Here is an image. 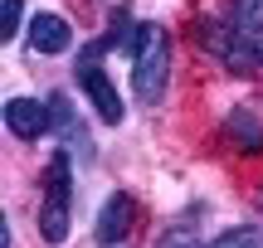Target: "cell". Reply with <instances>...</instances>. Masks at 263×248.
Wrapping results in <instances>:
<instances>
[{
    "instance_id": "cell-1",
    "label": "cell",
    "mask_w": 263,
    "mask_h": 248,
    "mask_svg": "<svg viewBox=\"0 0 263 248\" xmlns=\"http://www.w3.org/2000/svg\"><path fill=\"white\" fill-rule=\"evenodd\" d=\"M132 83H137V102L156 107L166 97V83H171V34L161 25H146V39L141 49L132 54Z\"/></svg>"
},
{
    "instance_id": "cell-2",
    "label": "cell",
    "mask_w": 263,
    "mask_h": 248,
    "mask_svg": "<svg viewBox=\"0 0 263 248\" xmlns=\"http://www.w3.org/2000/svg\"><path fill=\"white\" fill-rule=\"evenodd\" d=\"M68 195H73V185H68V166L59 156L54 175H49V195L39 204V239L44 243H64L68 239Z\"/></svg>"
},
{
    "instance_id": "cell-3",
    "label": "cell",
    "mask_w": 263,
    "mask_h": 248,
    "mask_svg": "<svg viewBox=\"0 0 263 248\" xmlns=\"http://www.w3.org/2000/svg\"><path fill=\"white\" fill-rule=\"evenodd\" d=\"M78 83H83L88 102L98 107V117H103L107 127H117V122H122V97H117V88L107 83V73L98 68V49H88V54L78 58Z\"/></svg>"
},
{
    "instance_id": "cell-4",
    "label": "cell",
    "mask_w": 263,
    "mask_h": 248,
    "mask_svg": "<svg viewBox=\"0 0 263 248\" xmlns=\"http://www.w3.org/2000/svg\"><path fill=\"white\" fill-rule=\"evenodd\" d=\"M54 122V107L39 102V97H10L5 102V127L20 136V141H39Z\"/></svg>"
},
{
    "instance_id": "cell-5",
    "label": "cell",
    "mask_w": 263,
    "mask_h": 248,
    "mask_svg": "<svg viewBox=\"0 0 263 248\" xmlns=\"http://www.w3.org/2000/svg\"><path fill=\"white\" fill-rule=\"evenodd\" d=\"M132 224H137V200H132L127 190H117V195H107V200H103L93 234H98V243H122L127 234H132Z\"/></svg>"
},
{
    "instance_id": "cell-6",
    "label": "cell",
    "mask_w": 263,
    "mask_h": 248,
    "mask_svg": "<svg viewBox=\"0 0 263 248\" xmlns=\"http://www.w3.org/2000/svg\"><path fill=\"white\" fill-rule=\"evenodd\" d=\"M29 44H34L39 54H64V49L73 44V25H68L64 15H34L29 19Z\"/></svg>"
},
{
    "instance_id": "cell-7",
    "label": "cell",
    "mask_w": 263,
    "mask_h": 248,
    "mask_svg": "<svg viewBox=\"0 0 263 248\" xmlns=\"http://www.w3.org/2000/svg\"><path fill=\"white\" fill-rule=\"evenodd\" d=\"M224 132H229V141H234L239 151H249V156L263 151V127H258V117L249 112V107H234V112H229Z\"/></svg>"
},
{
    "instance_id": "cell-8",
    "label": "cell",
    "mask_w": 263,
    "mask_h": 248,
    "mask_svg": "<svg viewBox=\"0 0 263 248\" xmlns=\"http://www.w3.org/2000/svg\"><path fill=\"white\" fill-rule=\"evenodd\" d=\"M210 248H263V224H239V229H224Z\"/></svg>"
},
{
    "instance_id": "cell-9",
    "label": "cell",
    "mask_w": 263,
    "mask_h": 248,
    "mask_svg": "<svg viewBox=\"0 0 263 248\" xmlns=\"http://www.w3.org/2000/svg\"><path fill=\"white\" fill-rule=\"evenodd\" d=\"M20 15H25V0H0V39H15L20 34Z\"/></svg>"
},
{
    "instance_id": "cell-10",
    "label": "cell",
    "mask_w": 263,
    "mask_h": 248,
    "mask_svg": "<svg viewBox=\"0 0 263 248\" xmlns=\"http://www.w3.org/2000/svg\"><path fill=\"white\" fill-rule=\"evenodd\" d=\"M156 248H200V239H195L190 229H166V234L156 239Z\"/></svg>"
},
{
    "instance_id": "cell-11",
    "label": "cell",
    "mask_w": 263,
    "mask_h": 248,
    "mask_svg": "<svg viewBox=\"0 0 263 248\" xmlns=\"http://www.w3.org/2000/svg\"><path fill=\"white\" fill-rule=\"evenodd\" d=\"M0 248H10V224H0Z\"/></svg>"
}]
</instances>
